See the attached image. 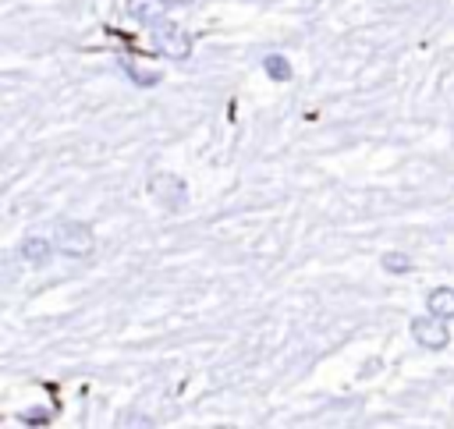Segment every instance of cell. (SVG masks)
Returning <instances> with one entry per match:
<instances>
[{
    "label": "cell",
    "instance_id": "obj_1",
    "mask_svg": "<svg viewBox=\"0 0 454 429\" xmlns=\"http://www.w3.org/2000/svg\"><path fill=\"white\" fill-rule=\"evenodd\" d=\"M53 245L60 255L67 259H89L96 252V234L89 223H78V220H57L53 227Z\"/></svg>",
    "mask_w": 454,
    "mask_h": 429
},
{
    "label": "cell",
    "instance_id": "obj_2",
    "mask_svg": "<svg viewBox=\"0 0 454 429\" xmlns=\"http://www.w3.org/2000/svg\"><path fill=\"white\" fill-rule=\"evenodd\" d=\"M149 43H153L156 53H163L170 60H188L192 57V35L177 21H156L149 28Z\"/></svg>",
    "mask_w": 454,
    "mask_h": 429
},
{
    "label": "cell",
    "instance_id": "obj_3",
    "mask_svg": "<svg viewBox=\"0 0 454 429\" xmlns=\"http://www.w3.org/2000/svg\"><path fill=\"white\" fill-rule=\"evenodd\" d=\"M149 191H153V199H156L163 209H170V213H177V209L188 206V184H184L177 174H170V170H153V174H149Z\"/></svg>",
    "mask_w": 454,
    "mask_h": 429
},
{
    "label": "cell",
    "instance_id": "obj_4",
    "mask_svg": "<svg viewBox=\"0 0 454 429\" xmlns=\"http://www.w3.org/2000/svg\"><path fill=\"white\" fill-rule=\"evenodd\" d=\"M411 337H415V344L426 347V351H443V347L450 344L447 319H440V316H433V312L411 319Z\"/></svg>",
    "mask_w": 454,
    "mask_h": 429
},
{
    "label": "cell",
    "instance_id": "obj_5",
    "mask_svg": "<svg viewBox=\"0 0 454 429\" xmlns=\"http://www.w3.org/2000/svg\"><path fill=\"white\" fill-rule=\"evenodd\" d=\"M167 7H170V0H124L128 18L138 25H149V28L167 18Z\"/></svg>",
    "mask_w": 454,
    "mask_h": 429
},
{
    "label": "cell",
    "instance_id": "obj_6",
    "mask_svg": "<svg viewBox=\"0 0 454 429\" xmlns=\"http://www.w3.org/2000/svg\"><path fill=\"white\" fill-rule=\"evenodd\" d=\"M53 241H46V238H25L21 245H18V255L28 262V266H43V262H50V255H53Z\"/></svg>",
    "mask_w": 454,
    "mask_h": 429
},
{
    "label": "cell",
    "instance_id": "obj_7",
    "mask_svg": "<svg viewBox=\"0 0 454 429\" xmlns=\"http://www.w3.org/2000/svg\"><path fill=\"white\" fill-rule=\"evenodd\" d=\"M426 312L440 316V319H454V287L450 284H440L426 294Z\"/></svg>",
    "mask_w": 454,
    "mask_h": 429
},
{
    "label": "cell",
    "instance_id": "obj_8",
    "mask_svg": "<svg viewBox=\"0 0 454 429\" xmlns=\"http://www.w3.org/2000/svg\"><path fill=\"white\" fill-rule=\"evenodd\" d=\"M262 71L273 78V82H291V64L284 53H266L262 57Z\"/></svg>",
    "mask_w": 454,
    "mask_h": 429
},
{
    "label": "cell",
    "instance_id": "obj_9",
    "mask_svg": "<svg viewBox=\"0 0 454 429\" xmlns=\"http://www.w3.org/2000/svg\"><path fill=\"white\" fill-rule=\"evenodd\" d=\"M380 266H383L387 273H408V269H411V259H408L404 252H394V248H390V252L380 255Z\"/></svg>",
    "mask_w": 454,
    "mask_h": 429
},
{
    "label": "cell",
    "instance_id": "obj_10",
    "mask_svg": "<svg viewBox=\"0 0 454 429\" xmlns=\"http://www.w3.org/2000/svg\"><path fill=\"white\" fill-rule=\"evenodd\" d=\"M121 67L131 74V82H135V85H156V82H160V71H138L131 60H121Z\"/></svg>",
    "mask_w": 454,
    "mask_h": 429
},
{
    "label": "cell",
    "instance_id": "obj_11",
    "mask_svg": "<svg viewBox=\"0 0 454 429\" xmlns=\"http://www.w3.org/2000/svg\"><path fill=\"white\" fill-rule=\"evenodd\" d=\"M21 422H25V425H28V422H32V425H46V422H50V411H46V408H32V411H21Z\"/></svg>",
    "mask_w": 454,
    "mask_h": 429
},
{
    "label": "cell",
    "instance_id": "obj_12",
    "mask_svg": "<svg viewBox=\"0 0 454 429\" xmlns=\"http://www.w3.org/2000/svg\"><path fill=\"white\" fill-rule=\"evenodd\" d=\"M121 425H153V418H145V415H124Z\"/></svg>",
    "mask_w": 454,
    "mask_h": 429
},
{
    "label": "cell",
    "instance_id": "obj_13",
    "mask_svg": "<svg viewBox=\"0 0 454 429\" xmlns=\"http://www.w3.org/2000/svg\"><path fill=\"white\" fill-rule=\"evenodd\" d=\"M195 0H170V7H192Z\"/></svg>",
    "mask_w": 454,
    "mask_h": 429
}]
</instances>
